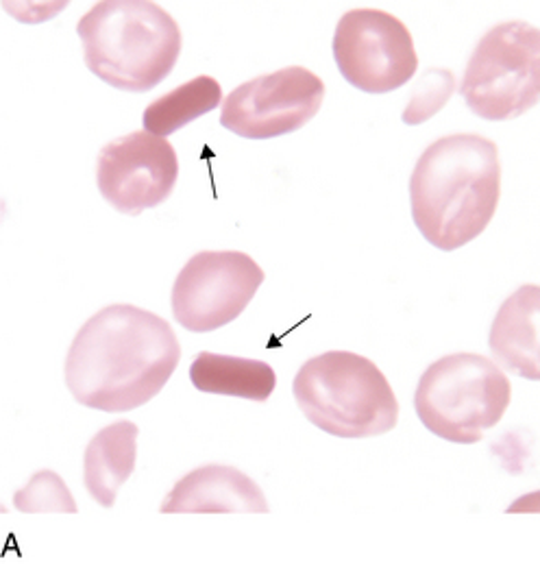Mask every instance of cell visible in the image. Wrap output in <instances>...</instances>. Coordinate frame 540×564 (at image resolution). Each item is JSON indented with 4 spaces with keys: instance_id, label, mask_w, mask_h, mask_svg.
Returning <instances> with one entry per match:
<instances>
[{
    "instance_id": "obj_1",
    "label": "cell",
    "mask_w": 540,
    "mask_h": 564,
    "mask_svg": "<svg viewBox=\"0 0 540 564\" xmlns=\"http://www.w3.org/2000/svg\"><path fill=\"white\" fill-rule=\"evenodd\" d=\"M180 360V338L169 321L118 303L96 312L75 336L66 386L86 408L131 412L162 392Z\"/></svg>"
},
{
    "instance_id": "obj_2",
    "label": "cell",
    "mask_w": 540,
    "mask_h": 564,
    "mask_svg": "<svg viewBox=\"0 0 540 564\" xmlns=\"http://www.w3.org/2000/svg\"><path fill=\"white\" fill-rule=\"evenodd\" d=\"M499 196L497 144L475 133L432 142L410 177L414 225L432 247L447 253L482 236L497 212Z\"/></svg>"
},
{
    "instance_id": "obj_3",
    "label": "cell",
    "mask_w": 540,
    "mask_h": 564,
    "mask_svg": "<svg viewBox=\"0 0 540 564\" xmlns=\"http://www.w3.org/2000/svg\"><path fill=\"white\" fill-rule=\"evenodd\" d=\"M77 33L91 75L122 93H151L180 62V24L149 0L96 2Z\"/></svg>"
},
{
    "instance_id": "obj_4",
    "label": "cell",
    "mask_w": 540,
    "mask_h": 564,
    "mask_svg": "<svg viewBox=\"0 0 540 564\" xmlns=\"http://www.w3.org/2000/svg\"><path fill=\"white\" fill-rule=\"evenodd\" d=\"M303 416L336 438H372L395 430L399 401L384 373L352 351L307 360L292 381Z\"/></svg>"
},
{
    "instance_id": "obj_5",
    "label": "cell",
    "mask_w": 540,
    "mask_h": 564,
    "mask_svg": "<svg viewBox=\"0 0 540 564\" xmlns=\"http://www.w3.org/2000/svg\"><path fill=\"white\" fill-rule=\"evenodd\" d=\"M512 386L506 373L477 354H451L419 379L414 408L421 423L439 438L473 445L506 414Z\"/></svg>"
},
{
    "instance_id": "obj_6",
    "label": "cell",
    "mask_w": 540,
    "mask_h": 564,
    "mask_svg": "<svg viewBox=\"0 0 540 564\" xmlns=\"http://www.w3.org/2000/svg\"><path fill=\"white\" fill-rule=\"evenodd\" d=\"M460 95L484 120H515L540 100V31L512 20L493 26L475 46Z\"/></svg>"
},
{
    "instance_id": "obj_7",
    "label": "cell",
    "mask_w": 540,
    "mask_h": 564,
    "mask_svg": "<svg viewBox=\"0 0 540 564\" xmlns=\"http://www.w3.org/2000/svg\"><path fill=\"white\" fill-rule=\"evenodd\" d=\"M334 59L343 79L366 95L395 93L419 70L408 26L381 9H354L341 18Z\"/></svg>"
},
{
    "instance_id": "obj_8",
    "label": "cell",
    "mask_w": 540,
    "mask_h": 564,
    "mask_svg": "<svg viewBox=\"0 0 540 564\" xmlns=\"http://www.w3.org/2000/svg\"><path fill=\"white\" fill-rule=\"evenodd\" d=\"M264 283L258 262L240 251H201L173 285V314L183 329L209 334L234 323Z\"/></svg>"
},
{
    "instance_id": "obj_9",
    "label": "cell",
    "mask_w": 540,
    "mask_h": 564,
    "mask_svg": "<svg viewBox=\"0 0 540 564\" xmlns=\"http://www.w3.org/2000/svg\"><path fill=\"white\" fill-rule=\"evenodd\" d=\"M325 84L303 66L256 77L229 93L220 124L247 140H270L299 131L318 111Z\"/></svg>"
},
{
    "instance_id": "obj_10",
    "label": "cell",
    "mask_w": 540,
    "mask_h": 564,
    "mask_svg": "<svg viewBox=\"0 0 540 564\" xmlns=\"http://www.w3.org/2000/svg\"><path fill=\"white\" fill-rule=\"evenodd\" d=\"M180 158L171 142L133 131L105 144L96 160V184L120 214L140 216L162 205L177 186Z\"/></svg>"
},
{
    "instance_id": "obj_11",
    "label": "cell",
    "mask_w": 540,
    "mask_h": 564,
    "mask_svg": "<svg viewBox=\"0 0 540 564\" xmlns=\"http://www.w3.org/2000/svg\"><path fill=\"white\" fill-rule=\"evenodd\" d=\"M164 514H267L264 490L242 470L207 465L190 470L162 503Z\"/></svg>"
},
{
    "instance_id": "obj_12",
    "label": "cell",
    "mask_w": 540,
    "mask_h": 564,
    "mask_svg": "<svg viewBox=\"0 0 540 564\" xmlns=\"http://www.w3.org/2000/svg\"><path fill=\"white\" fill-rule=\"evenodd\" d=\"M488 347L495 360L515 376L540 379V288L521 285L510 294L490 327Z\"/></svg>"
},
{
    "instance_id": "obj_13",
    "label": "cell",
    "mask_w": 540,
    "mask_h": 564,
    "mask_svg": "<svg viewBox=\"0 0 540 564\" xmlns=\"http://www.w3.org/2000/svg\"><path fill=\"white\" fill-rule=\"evenodd\" d=\"M136 458L138 425L131 421H116L91 438L84 458V484L98 506L116 503L118 490L133 475Z\"/></svg>"
},
{
    "instance_id": "obj_14",
    "label": "cell",
    "mask_w": 540,
    "mask_h": 564,
    "mask_svg": "<svg viewBox=\"0 0 540 564\" xmlns=\"http://www.w3.org/2000/svg\"><path fill=\"white\" fill-rule=\"evenodd\" d=\"M190 381L198 392L240 397L258 403L269 401L277 377L262 360L201 351L190 367Z\"/></svg>"
},
{
    "instance_id": "obj_15",
    "label": "cell",
    "mask_w": 540,
    "mask_h": 564,
    "mask_svg": "<svg viewBox=\"0 0 540 564\" xmlns=\"http://www.w3.org/2000/svg\"><path fill=\"white\" fill-rule=\"evenodd\" d=\"M220 84L209 75H201L181 84L180 88L171 90L169 95L153 100L147 107L142 122L149 133L166 138L190 124L192 120L214 111L220 105Z\"/></svg>"
},
{
    "instance_id": "obj_16",
    "label": "cell",
    "mask_w": 540,
    "mask_h": 564,
    "mask_svg": "<svg viewBox=\"0 0 540 564\" xmlns=\"http://www.w3.org/2000/svg\"><path fill=\"white\" fill-rule=\"evenodd\" d=\"M15 510L24 514L35 512H64L75 514L79 512L75 497L71 495L68 486L55 470H37L24 488L13 495Z\"/></svg>"
},
{
    "instance_id": "obj_17",
    "label": "cell",
    "mask_w": 540,
    "mask_h": 564,
    "mask_svg": "<svg viewBox=\"0 0 540 564\" xmlns=\"http://www.w3.org/2000/svg\"><path fill=\"white\" fill-rule=\"evenodd\" d=\"M455 88V79L450 70H428L421 86L414 90V96L408 102V109L403 111L406 124H421L434 113L443 109L451 93Z\"/></svg>"
}]
</instances>
